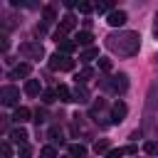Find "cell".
<instances>
[{"label": "cell", "mask_w": 158, "mask_h": 158, "mask_svg": "<svg viewBox=\"0 0 158 158\" xmlns=\"http://www.w3.org/2000/svg\"><path fill=\"white\" fill-rule=\"evenodd\" d=\"M126 20H128V17H126V12H123V10H111V12H109V17H106V22H109L111 27H121Z\"/></svg>", "instance_id": "5b68a950"}, {"label": "cell", "mask_w": 158, "mask_h": 158, "mask_svg": "<svg viewBox=\"0 0 158 158\" xmlns=\"http://www.w3.org/2000/svg\"><path fill=\"white\" fill-rule=\"evenodd\" d=\"M40 79H27V84H25V94L27 96H37L40 94Z\"/></svg>", "instance_id": "7c38bea8"}, {"label": "cell", "mask_w": 158, "mask_h": 158, "mask_svg": "<svg viewBox=\"0 0 158 158\" xmlns=\"http://www.w3.org/2000/svg\"><path fill=\"white\" fill-rule=\"evenodd\" d=\"M96 57H99V49H96V47H89V49H84V52L79 54V59H81L84 64L91 62V59H96Z\"/></svg>", "instance_id": "5bb4252c"}, {"label": "cell", "mask_w": 158, "mask_h": 158, "mask_svg": "<svg viewBox=\"0 0 158 158\" xmlns=\"http://www.w3.org/2000/svg\"><path fill=\"white\" fill-rule=\"evenodd\" d=\"M91 10H96V5H91V2H79V12H91Z\"/></svg>", "instance_id": "484cf974"}, {"label": "cell", "mask_w": 158, "mask_h": 158, "mask_svg": "<svg viewBox=\"0 0 158 158\" xmlns=\"http://www.w3.org/2000/svg\"><path fill=\"white\" fill-rule=\"evenodd\" d=\"M91 74H94V72H91L89 67H84V69L77 74V84H84V81H89V79H91Z\"/></svg>", "instance_id": "ac0fdd59"}, {"label": "cell", "mask_w": 158, "mask_h": 158, "mask_svg": "<svg viewBox=\"0 0 158 158\" xmlns=\"http://www.w3.org/2000/svg\"><path fill=\"white\" fill-rule=\"evenodd\" d=\"M10 138H12L17 146H22V143L27 141V131H25L22 126H17V128H12V131H10Z\"/></svg>", "instance_id": "30bf717a"}, {"label": "cell", "mask_w": 158, "mask_h": 158, "mask_svg": "<svg viewBox=\"0 0 158 158\" xmlns=\"http://www.w3.org/2000/svg\"><path fill=\"white\" fill-rule=\"evenodd\" d=\"M17 153H20V158H30L32 156V148L27 143H22V146H17Z\"/></svg>", "instance_id": "603a6c76"}, {"label": "cell", "mask_w": 158, "mask_h": 158, "mask_svg": "<svg viewBox=\"0 0 158 158\" xmlns=\"http://www.w3.org/2000/svg\"><path fill=\"white\" fill-rule=\"evenodd\" d=\"M49 69H52V72H57V69H59V72H72V69H74V59H72L69 54H59V52H57V54L49 57Z\"/></svg>", "instance_id": "7a4b0ae2"}, {"label": "cell", "mask_w": 158, "mask_h": 158, "mask_svg": "<svg viewBox=\"0 0 158 158\" xmlns=\"http://www.w3.org/2000/svg\"><path fill=\"white\" fill-rule=\"evenodd\" d=\"M54 20V10L52 7H44V22H52Z\"/></svg>", "instance_id": "f1b7e54d"}, {"label": "cell", "mask_w": 158, "mask_h": 158, "mask_svg": "<svg viewBox=\"0 0 158 158\" xmlns=\"http://www.w3.org/2000/svg\"><path fill=\"white\" fill-rule=\"evenodd\" d=\"M96 12H111V2H99L96 5Z\"/></svg>", "instance_id": "83f0119b"}, {"label": "cell", "mask_w": 158, "mask_h": 158, "mask_svg": "<svg viewBox=\"0 0 158 158\" xmlns=\"http://www.w3.org/2000/svg\"><path fill=\"white\" fill-rule=\"evenodd\" d=\"M123 153H128V156H133V153H138V148H136V146H126V148H123Z\"/></svg>", "instance_id": "4dcf8cb0"}, {"label": "cell", "mask_w": 158, "mask_h": 158, "mask_svg": "<svg viewBox=\"0 0 158 158\" xmlns=\"http://www.w3.org/2000/svg\"><path fill=\"white\" fill-rule=\"evenodd\" d=\"M99 69H104V72H111V59H106V57H99Z\"/></svg>", "instance_id": "cb8c5ba5"}, {"label": "cell", "mask_w": 158, "mask_h": 158, "mask_svg": "<svg viewBox=\"0 0 158 158\" xmlns=\"http://www.w3.org/2000/svg\"><path fill=\"white\" fill-rule=\"evenodd\" d=\"M40 158H57V151H54L52 146H44V148L40 151Z\"/></svg>", "instance_id": "7402d4cb"}, {"label": "cell", "mask_w": 158, "mask_h": 158, "mask_svg": "<svg viewBox=\"0 0 158 158\" xmlns=\"http://www.w3.org/2000/svg\"><path fill=\"white\" fill-rule=\"evenodd\" d=\"M74 101H81V104H84V101H89V94H86V89H84V86H79V89L74 91Z\"/></svg>", "instance_id": "d6986e66"}, {"label": "cell", "mask_w": 158, "mask_h": 158, "mask_svg": "<svg viewBox=\"0 0 158 158\" xmlns=\"http://www.w3.org/2000/svg\"><path fill=\"white\" fill-rule=\"evenodd\" d=\"M20 54L22 57H30V59H40L44 54V49H42L40 42H25V44H20Z\"/></svg>", "instance_id": "3957f363"}, {"label": "cell", "mask_w": 158, "mask_h": 158, "mask_svg": "<svg viewBox=\"0 0 158 158\" xmlns=\"http://www.w3.org/2000/svg\"><path fill=\"white\" fill-rule=\"evenodd\" d=\"M74 27H77V17H74V15H64V17L59 20V32L67 35V32H72Z\"/></svg>", "instance_id": "ba28073f"}, {"label": "cell", "mask_w": 158, "mask_h": 158, "mask_svg": "<svg viewBox=\"0 0 158 158\" xmlns=\"http://www.w3.org/2000/svg\"><path fill=\"white\" fill-rule=\"evenodd\" d=\"M106 86H111L114 91H126V86H128V81H126V74L111 77V81H106Z\"/></svg>", "instance_id": "52a82bcc"}, {"label": "cell", "mask_w": 158, "mask_h": 158, "mask_svg": "<svg viewBox=\"0 0 158 158\" xmlns=\"http://www.w3.org/2000/svg\"><path fill=\"white\" fill-rule=\"evenodd\" d=\"M123 156V148H116V151H109L106 153V158H121Z\"/></svg>", "instance_id": "f546056e"}, {"label": "cell", "mask_w": 158, "mask_h": 158, "mask_svg": "<svg viewBox=\"0 0 158 158\" xmlns=\"http://www.w3.org/2000/svg\"><path fill=\"white\" fill-rule=\"evenodd\" d=\"M143 151H146L148 156H158V141H148V143L143 146Z\"/></svg>", "instance_id": "44dd1931"}, {"label": "cell", "mask_w": 158, "mask_h": 158, "mask_svg": "<svg viewBox=\"0 0 158 158\" xmlns=\"http://www.w3.org/2000/svg\"><path fill=\"white\" fill-rule=\"evenodd\" d=\"M91 40H94V37H91V32H89V30H81V32L77 35V40H74V42L89 49V47H91Z\"/></svg>", "instance_id": "8fae6325"}, {"label": "cell", "mask_w": 158, "mask_h": 158, "mask_svg": "<svg viewBox=\"0 0 158 158\" xmlns=\"http://www.w3.org/2000/svg\"><path fill=\"white\" fill-rule=\"evenodd\" d=\"M153 35L158 37V12H156V22H153Z\"/></svg>", "instance_id": "d6a6232c"}, {"label": "cell", "mask_w": 158, "mask_h": 158, "mask_svg": "<svg viewBox=\"0 0 158 158\" xmlns=\"http://www.w3.org/2000/svg\"><path fill=\"white\" fill-rule=\"evenodd\" d=\"M59 49H62V54H72V52L77 49V42H74V40H62V42H59Z\"/></svg>", "instance_id": "2e32d148"}, {"label": "cell", "mask_w": 158, "mask_h": 158, "mask_svg": "<svg viewBox=\"0 0 158 158\" xmlns=\"http://www.w3.org/2000/svg\"><path fill=\"white\" fill-rule=\"evenodd\" d=\"M30 116H32V114H30V109H27V106H17L12 118H15L17 123H25V121H30Z\"/></svg>", "instance_id": "4fadbf2b"}, {"label": "cell", "mask_w": 158, "mask_h": 158, "mask_svg": "<svg viewBox=\"0 0 158 158\" xmlns=\"http://www.w3.org/2000/svg\"><path fill=\"white\" fill-rule=\"evenodd\" d=\"M35 121L42 123V121H44V111H37V114H35Z\"/></svg>", "instance_id": "1f68e13d"}, {"label": "cell", "mask_w": 158, "mask_h": 158, "mask_svg": "<svg viewBox=\"0 0 158 158\" xmlns=\"http://www.w3.org/2000/svg\"><path fill=\"white\" fill-rule=\"evenodd\" d=\"M0 99H2V104H5V106H15V104H17V99H20V89H17V86H12V84H7V86H2V89H0Z\"/></svg>", "instance_id": "277c9868"}, {"label": "cell", "mask_w": 158, "mask_h": 158, "mask_svg": "<svg viewBox=\"0 0 158 158\" xmlns=\"http://www.w3.org/2000/svg\"><path fill=\"white\" fill-rule=\"evenodd\" d=\"M106 47L111 52H116L118 57H133L141 47V37L138 32H118V35H109L106 37Z\"/></svg>", "instance_id": "6da1fadb"}, {"label": "cell", "mask_w": 158, "mask_h": 158, "mask_svg": "<svg viewBox=\"0 0 158 158\" xmlns=\"http://www.w3.org/2000/svg\"><path fill=\"white\" fill-rule=\"evenodd\" d=\"M54 99H57V91H44V94H42V101H44V104H52Z\"/></svg>", "instance_id": "4316f807"}, {"label": "cell", "mask_w": 158, "mask_h": 158, "mask_svg": "<svg viewBox=\"0 0 158 158\" xmlns=\"http://www.w3.org/2000/svg\"><path fill=\"white\" fill-rule=\"evenodd\" d=\"M126 114H128L126 104H123V101H116L114 109H111V118H114V123H121V121L126 118Z\"/></svg>", "instance_id": "8992f818"}, {"label": "cell", "mask_w": 158, "mask_h": 158, "mask_svg": "<svg viewBox=\"0 0 158 158\" xmlns=\"http://www.w3.org/2000/svg\"><path fill=\"white\" fill-rule=\"evenodd\" d=\"M94 151H96V153H109V141H106V138L96 141V143H94Z\"/></svg>", "instance_id": "ffe728a7"}, {"label": "cell", "mask_w": 158, "mask_h": 158, "mask_svg": "<svg viewBox=\"0 0 158 158\" xmlns=\"http://www.w3.org/2000/svg\"><path fill=\"white\" fill-rule=\"evenodd\" d=\"M30 72H32V67H30L27 62H22V64H17V67L12 69V77H30Z\"/></svg>", "instance_id": "9a60e30c"}, {"label": "cell", "mask_w": 158, "mask_h": 158, "mask_svg": "<svg viewBox=\"0 0 158 158\" xmlns=\"http://www.w3.org/2000/svg\"><path fill=\"white\" fill-rule=\"evenodd\" d=\"M69 153H72V158H84V156H86V148H84L81 143H72V146H69Z\"/></svg>", "instance_id": "e0dca14e"}, {"label": "cell", "mask_w": 158, "mask_h": 158, "mask_svg": "<svg viewBox=\"0 0 158 158\" xmlns=\"http://www.w3.org/2000/svg\"><path fill=\"white\" fill-rule=\"evenodd\" d=\"M49 138H52L54 143H62V131H59V128H49Z\"/></svg>", "instance_id": "d4e9b609"}, {"label": "cell", "mask_w": 158, "mask_h": 158, "mask_svg": "<svg viewBox=\"0 0 158 158\" xmlns=\"http://www.w3.org/2000/svg\"><path fill=\"white\" fill-rule=\"evenodd\" d=\"M54 91H57V99H59V101H74V94H72V89H69V86L59 84Z\"/></svg>", "instance_id": "9c48e42d"}]
</instances>
